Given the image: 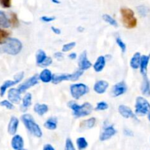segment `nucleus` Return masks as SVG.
Masks as SVG:
<instances>
[{
	"label": "nucleus",
	"mask_w": 150,
	"mask_h": 150,
	"mask_svg": "<svg viewBox=\"0 0 150 150\" xmlns=\"http://www.w3.org/2000/svg\"><path fill=\"white\" fill-rule=\"evenodd\" d=\"M54 57H55L56 59H57L58 60H62V59H63V58H64L62 53H61V52L55 53V54H54Z\"/></svg>",
	"instance_id": "79ce46f5"
},
{
	"label": "nucleus",
	"mask_w": 150,
	"mask_h": 150,
	"mask_svg": "<svg viewBox=\"0 0 150 150\" xmlns=\"http://www.w3.org/2000/svg\"><path fill=\"white\" fill-rule=\"evenodd\" d=\"M12 0H0V5L3 8H10L11 7Z\"/></svg>",
	"instance_id": "4c0bfd02"
},
{
	"label": "nucleus",
	"mask_w": 150,
	"mask_h": 150,
	"mask_svg": "<svg viewBox=\"0 0 150 150\" xmlns=\"http://www.w3.org/2000/svg\"><path fill=\"white\" fill-rule=\"evenodd\" d=\"M108 108V105L106 102L104 101H101V102L97 103V106L95 108L96 111H104Z\"/></svg>",
	"instance_id": "72a5a7b5"
},
{
	"label": "nucleus",
	"mask_w": 150,
	"mask_h": 150,
	"mask_svg": "<svg viewBox=\"0 0 150 150\" xmlns=\"http://www.w3.org/2000/svg\"><path fill=\"white\" fill-rule=\"evenodd\" d=\"M76 144L79 150H83L88 146V142L85 138L80 137L76 140Z\"/></svg>",
	"instance_id": "cd10ccee"
},
{
	"label": "nucleus",
	"mask_w": 150,
	"mask_h": 150,
	"mask_svg": "<svg viewBox=\"0 0 150 150\" xmlns=\"http://www.w3.org/2000/svg\"><path fill=\"white\" fill-rule=\"evenodd\" d=\"M8 99L12 103L18 104L21 100V93L19 92L18 89L12 88L8 92Z\"/></svg>",
	"instance_id": "f8f14e48"
},
{
	"label": "nucleus",
	"mask_w": 150,
	"mask_h": 150,
	"mask_svg": "<svg viewBox=\"0 0 150 150\" xmlns=\"http://www.w3.org/2000/svg\"><path fill=\"white\" fill-rule=\"evenodd\" d=\"M124 133L125 135H126V136H133V133L131 131V130H128V129H125V130H124Z\"/></svg>",
	"instance_id": "a18cd8bd"
},
{
	"label": "nucleus",
	"mask_w": 150,
	"mask_h": 150,
	"mask_svg": "<svg viewBox=\"0 0 150 150\" xmlns=\"http://www.w3.org/2000/svg\"><path fill=\"white\" fill-rule=\"evenodd\" d=\"M0 105H1V106L4 107V108H6L8 110H13L15 108L13 104L10 101L7 100H4L1 101V102H0Z\"/></svg>",
	"instance_id": "473e14b6"
},
{
	"label": "nucleus",
	"mask_w": 150,
	"mask_h": 150,
	"mask_svg": "<svg viewBox=\"0 0 150 150\" xmlns=\"http://www.w3.org/2000/svg\"><path fill=\"white\" fill-rule=\"evenodd\" d=\"M124 26L127 29H133L137 26V19L135 17V13L131 9L122 7L120 10Z\"/></svg>",
	"instance_id": "20e7f679"
},
{
	"label": "nucleus",
	"mask_w": 150,
	"mask_h": 150,
	"mask_svg": "<svg viewBox=\"0 0 150 150\" xmlns=\"http://www.w3.org/2000/svg\"><path fill=\"white\" fill-rule=\"evenodd\" d=\"M19 82H20L19 81L16 80V79H15L14 81H11V80L5 81L2 83V85L0 86V96L1 97L4 96L6 91H7V89H8L9 87L17 84V83H19Z\"/></svg>",
	"instance_id": "a211bd4d"
},
{
	"label": "nucleus",
	"mask_w": 150,
	"mask_h": 150,
	"mask_svg": "<svg viewBox=\"0 0 150 150\" xmlns=\"http://www.w3.org/2000/svg\"><path fill=\"white\" fill-rule=\"evenodd\" d=\"M51 30L56 35H60L61 34V30L59 28H56L54 26H51Z\"/></svg>",
	"instance_id": "37998d69"
},
{
	"label": "nucleus",
	"mask_w": 150,
	"mask_h": 150,
	"mask_svg": "<svg viewBox=\"0 0 150 150\" xmlns=\"http://www.w3.org/2000/svg\"><path fill=\"white\" fill-rule=\"evenodd\" d=\"M127 90V84L125 81H121L114 85L111 90L113 97H119L125 93Z\"/></svg>",
	"instance_id": "1a4fd4ad"
},
{
	"label": "nucleus",
	"mask_w": 150,
	"mask_h": 150,
	"mask_svg": "<svg viewBox=\"0 0 150 150\" xmlns=\"http://www.w3.org/2000/svg\"><path fill=\"white\" fill-rule=\"evenodd\" d=\"M23 138L19 135H16L13 136L11 141V146L15 150H23Z\"/></svg>",
	"instance_id": "4468645a"
},
{
	"label": "nucleus",
	"mask_w": 150,
	"mask_h": 150,
	"mask_svg": "<svg viewBox=\"0 0 150 150\" xmlns=\"http://www.w3.org/2000/svg\"><path fill=\"white\" fill-rule=\"evenodd\" d=\"M51 1H53L54 3H55V4H59L60 1H59V0H51Z\"/></svg>",
	"instance_id": "de8ad7c7"
},
{
	"label": "nucleus",
	"mask_w": 150,
	"mask_h": 150,
	"mask_svg": "<svg viewBox=\"0 0 150 150\" xmlns=\"http://www.w3.org/2000/svg\"><path fill=\"white\" fill-rule=\"evenodd\" d=\"M142 92L144 96H150V82L147 76H144V80L142 84Z\"/></svg>",
	"instance_id": "412c9836"
},
{
	"label": "nucleus",
	"mask_w": 150,
	"mask_h": 150,
	"mask_svg": "<svg viewBox=\"0 0 150 150\" xmlns=\"http://www.w3.org/2000/svg\"><path fill=\"white\" fill-rule=\"evenodd\" d=\"M83 73V70H80L76 71L75 73H72V74H55L52 76V79H51V82L54 84H58V83H61L62 81H77L82 74Z\"/></svg>",
	"instance_id": "39448f33"
},
{
	"label": "nucleus",
	"mask_w": 150,
	"mask_h": 150,
	"mask_svg": "<svg viewBox=\"0 0 150 150\" xmlns=\"http://www.w3.org/2000/svg\"><path fill=\"white\" fill-rule=\"evenodd\" d=\"M108 87V83L106 81L100 80L97 81L96 83L94 85V90L96 93L100 94H103L106 92L107 89Z\"/></svg>",
	"instance_id": "2eb2a0df"
},
{
	"label": "nucleus",
	"mask_w": 150,
	"mask_h": 150,
	"mask_svg": "<svg viewBox=\"0 0 150 150\" xmlns=\"http://www.w3.org/2000/svg\"><path fill=\"white\" fill-rule=\"evenodd\" d=\"M146 8L144 7H139V13H140L141 15H142L143 16H145L146 15V13H147V10H145Z\"/></svg>",
	"instance_id": "a19ab883"
},
{
	"label": "nucleus",
	"mask_w": 150,
	"mask_h": 150,
	"mask_svg": "<svg viewBox=\"0 0 150 150\" xmlns=\"http://www.w3.org/2000/svg\"><path fill=\"white\" fill-rule=\"evenodd\" d=\"M119 113L124 118L129 119V118H133L135 120H137L136 116L135 115L134 113L131 110V108H129L128 106H126L125 105H121L119 106L118 108Z\"/></svg>",
	"instance_id": "9b49d317"
},
{
	"label": "nucleus",
	"mask_w": 150,
	"mask_h": 150,
	"mask_svg": "<svg viewBox=\"0 0 150 150\" xmlns=\"http://www.w3.org/2000/svg\"><path fill=\"white\" fill-rule=\"evenodd\" d=\"M141 54L139 52L135 53L134 55L133 56V57L131 58L130 62V67H132L134 70H136L140 66V62H141Z\"/></svg>",
	"instance_id": "4be33fe9"
},
{
	"label": "nucleus",
	"mask_w": 150,
	"mask_h": 150,
	"mask_svg": "<svg viewBox=\"0 0 150 150\" xmlns=\"http://www.w3.org/2000/svg\"><path fill=\"white\" fill-rule=\"evenodd\" d=\"M39 76H38V74L35 75V76H33L32 77L29 78V79H27L26 81L23 82V83H22V84H21L20 86H19V87L18 88L19 92H20L21 94L25 92L28 89H29V88L32 87V86H34L35 85H36L37 83H38V81H39Z\"/></svg>",
	"instance_id": "6e6552de"
},
{
	"label": "nucleus",
	"mask_w": 150,
	"mask_h": 150,
	"mask_svg": "<svg viewBox=\"0 0 150 150\" xmlns=\"http://www.w3.org/2000/svg\"><path fill=\"white\" fill-rule=\"evenodd\" d=\"M105 66V58L103 56H100L98 59H97L96 62L94 64L93 67L94 70L96 72L99 73L101 72L104 69Z\"/></svg>",
	"instance_id": "6ab92c4d"
},
{
	"label": "nucleus",
	"mask_w": 150,
	"mask_h": 150,
	"mask_svg": "<svg viewBox=\"0 0 150 150\" xmlns=\"http://www.w3.org/2000/svg\"><path fill=\"white\" fill-rule=\"evenodd\" d=\"M64 150H76L74 147V145L73 144V142H72L70 139H67V140H66Z\"/></svg>",
	"instance_id": "e433bc0d"
},
{
	"label": "nucleus",
	"mask_w": 150,
	"mask_h": 150,
	"mask_svg": "<svg viewBox=\"0 0 150 150\" xmlns=\"http://www.w3.org/2000/svg\"><path fill=\"white\" fill-rule=\"evenodd\" d=\"M42 150H55L54 147H53V146H51V144H45L43 146V149Z\"/></svg>",
	"instance_id": "c03bdc74"
},
{
	"label": "nucleus",
	"mask_w": 150,
	"mask_h": 150,
	"mask_svg": "<svg viewBox=\"0 0 150 150\" xmlns=\"http://www.w3.org/2000/svg\"><path fill=\"white\" fill-rule=\"evenodd\" d=\"M51 64H52V59L51 57H47L40 64V66H41V67H48V66L51 65Z\"/></svg>",
	"instance_id": "58836bf2"
},
{
	"label": "nucleus",
	"mask_w": 150,
	"mask_h": 150,
	"mask_svg": "<svg viewBox=\"0 0 150 150\" xmlns=\"http://www.w3.org/2000/svg\"><path fill=\"white\" fill-rule=\"evenodd\" d=\"M77 57V54L76 53H71V54L69 55V58L71 59H75Z\"/></svg>",
	"instance_id": "49530a36"
},
{
	"label": "nucleus",
	"mask_w": 150,
	"mask_h": 150,
	"mask_svg": "<svg viewBox=\"0 0 150 150\" xmlns=\"http://www.w3.org/2000/svg\"><path fill=\"white\" fill-rule=\"evenodd\" d=\"M148 119H149V120L150 121V111L149 112V114H148Z\"/></svg>",
	"instance_id": "09e8293b"
},
{
	"label": "nucleus",
	"mask_w": 150,
	"mask_h": 150,
	"mask_svg": "<svg viewBox=\"0 0 150 150\" xmlns=\"http://www.w3.org/2000/svg\"><path fill=\"white\" fill-rule=\"evenodd\" d=\"M116 133H117V130L114 129V127L113 126H108V127H105L103 132L101 133L100 136V140L101 142L108 140L112 136H114Z\"/></svg>",
	"instance_id": "ddd939ff"
},
{
	"label": "nucleus",
	"mask_w": 150,
	"mask_h": 150,
	"mask_svg": "<svg viewBox=\"0 0 150 150\" xmlns=\"http://www.w3.org/2000/svg\"><path fill=\"white\" fill-rule=\"evenodd\" d=\"M135 112L139 116H144L150 111V103L143 97H138L136 100Z\"/></svg>",
	"instance_id": "423d86ee"
},
{
	"label": "nucleus",
	"mask_w": 150,
	"mask_h": 150,
	"mask_svg": "<svg viewBox=\"0 0 150 150\" xmlns=\"http://www.w3.org/2000/svg\"><path fill=\"white\" fill-rule=\"evenodd\" d=\"M103 19L106 23H109L110 25L114 26V27H117V26H118V23H117V21H116L114 18L111 17V16H109V15L104 14L103 16Z\"/></svg>",
	"instance_id": "7c9ffc66"
},
{
	"label": "nucleus",
	"mask_w": 150,
	"mask_h": 150,
	"mask_svg": "<svg viewBox=\"0 0 150 150\" xmlns=\"http://www.w3.org/2000/svg\"><path fill=\"white\" fill-rule=\"evenodd\" d=\"M10 36V32L0 28V45H3L6 42Z\"/></svg>",
	"instance_id": "c756f323"
},
{
	"label": "nucleus",
	"mask_w": 150,
	"mask_h": 150,
	"mask_svg": "<svg viewBox=\"0 0 150 150\" xmlns=\"http://www.w3.org/2000/svg\"><path fill=\"white\" fill-rule=\"evenodd\" d=\"M21 120L23 122V125H25L26 128L34 135L35 136L38 138L42 137V132L41 130L40 126L35 122V120L33 119L32 115L30 114H23L21 117Z\"/></svg>",
	"instance_id": "f03ea898"
},
{
	"label": "nucleus",
	"mask_w": 150,
	"mask_h": 150,
	"mask_svg": "<svg viewBox=\"0 0 150 150\" xmlns=\"http://www.w3.org/2000/svg\"><path fill=\"white\" fill-rule=\"evenodd\" d=\"M23 48L22 42L16 38H8L2 47V51L10 55H17Z\"/></svg>",
	"instance_id": "7ed1b4c3"
},
{
	"label": "nucleus",
	"mask_w": 150,
	"mask_h": 150,
	"mask_svg": "<svg viewBox=\"0 0 150 150\" xmlns=\"http://www.w3.org/2000/svg\"><path fill=\"white\" fill-rule=\"evenodd\" d=\"M52 73L48 69H44L39 75V79L43 83H49L52 79Z\"/></svg>",
	"instance_id": "aec40b11"
},
{
	"label": "nucleus",
	"mask_w": 150,
	"mask_h": 150,
	"mask_svg": "<svg viewBox=\"0 0 150 150\" xmlns=\"http://www.w3.org/2000/svg\"><path fill=\"white\" fill-rule=\"evenodd\" d=\"M10 26H13V27L16 28L19 26V20L17 17V15L15 13H10Z\"/></svg>",
	"instance_id": "2f4dec72"
},
{
	"label": "nucleus",
	"mask_w": 150,
	"mask_h": 150,
	"mask_svg": "<svg viewBox=\"0 0 150 150\" xmlns=\"http://www.w3.org/2000/svg\"><path fill=\"white\" fill-rule=\"evenodd\" d=\"M44 127L46 129L50 130H56L57 127V120L55 117H51L49 118L45 123H44Z\"/></svg>",
	"instance_id": "b1692460"
},
{
	"label": "nucleus",
	"mask_w": 150,
	"mask_h": 150,
	"mask_svg": "<svg viewBox=\"0 0 150 150\" xmlns=\"http://www.w3.org/2000/svg\"><path fill=\"white\" fill-rule=\"evenodd\" d=\"M150 60V54L149 55H142L141 57V62H140V72L143 76H146L147 73V67L149 64Z\"/></svg>",
	"instance_id": "dca6fc26"
},
{
	"label": "nucleus",
	"mask_w": 150,
	"mask_h": 150,
	"mask_svg": "<svg viewBox=\"0 0 150 150\" xmlns=\"http://www.w3.org/2000/svg\"><path fill=\"white\" fill-rule=\"evenodd\" d=\"M92 66V63L90 62L89 59L87 58V53L86 51H83L81 54L80 55L79 60V69L83 71L84 70H88L89 68H90Z\"/></svg>",
	"instance_id": "9d476101"
},
{
	"label": "nucleus",
	"mask_w": 150,
	"mask_h": 150,
	"mask_svg": "<svg viewBox=\"0 0 150 150\" xmlns=\"http://www.w3.org/2000/svg\"><path fill=\"white\" fill-rule=\"evenodd\" d=\"M46 57H47V56H46V54H45V51H42V50H41V49L38 50V52H37V54H36L37 64H38V65H40V64L41 63H42V62L45 59V58H46Z\"/></svg>",
	"instance_id": "c85d7f7f"
},
{
	"label": "nucleus",
	"mask_w": 150,
	"mask_h": 150,
	"mask_svg": "<svg viewBox=\"0 0 150 150\" xmlns=\"http://www.w3.org/2000/svg\"><path fill=\"white\" fill-rule=\"evenodd\" d=\"M34 111L39 116H43L45 113L48 112V107L45 104L37 103L35 104V107H34Z\"/></svg>",
	"instance_id": "5701e85b"
},
{
	"label": "nucleus",
	"mask_w": 150,
	"mask_h": 150,
	"mask_svg": "<svg viewBox=\"0 0 150 150\" xmlns=\"http://www.w3.org/2000/svg\"><path fill=\"white\" fill-rule=\"evenodd\" d=\"M95 123H96V119L95 117H92V118L88 119L87 120H84L80 124V127L82 128L90 129L95 126Z\"/></svg>",
	"instance_id": "393cba45"
},
{
	"label": "nucleus",
	"mask_w": 150,
	"mask_h": 150,
	"mask_svg": "<svg viewBox=\"0 0 150 150\" xmlns=\"http://www.w3.org/2000/svg\"><path fill=\"white\" fill-rule=\"evenodd\" d=\"M116 42H117V45H119V47H120V49L122 50V53L125 52L126 48H127V47H126L125 43V42H123L122 40L120 38H117V39H116Z\"/></svg>",
	"instance_id": "c9c22d12"
},
{
	"label": "nucleus",
	"mask_w": 150,
	"mask_h": 150,
	"mask_svg": "<svg viewBox=\"0 0 150 150\" xmlns=\"http://www.w3.org/2000/svg\"><path fill=\"white\" fill-rule=\"evenodd\" d=\"M19 121L18 119L16 117H12L10 118V122L8 124V127H7V130H8L9 134L10 135H15L17 132L18 127Z\"/></svg>",
	"instance_id": "f3484780"
},
{
	"label": "nucleus",
	"mask_w": 150,
	"mask_h": 150,
	"mask_svg": "<svg viewBox=\"0 0 150 150\" xmlns=\"http://www.w3.org/2000/svg\"><path fill=\"white\" fill-rule=\"evenodd\" d=\"M68 106L73 111V114L76 118L86 117L89 115L92 111V105L89 103H84L83 105H79L76 103L70 101L68 103Z\"/></svg>",
	"instance_id": "f257e3e1"
},
{
	"label": "nucleus",
	"mask_w": 150,
	"mask_h": 150,
	"mask_svg": "<svg viewBox=\"0 0 150 150\" xmlns=\"http://www.w3.org/2000/svg\"><path fill=\"white\" fill-rule=\"evenodd\" d=\"M70 94L72 97L76 100H79L81 97L83 96L84 95L89 92V89L84 83H75L72 84L70 88Z\"/></svg>",
	"instance_id": "0eeeda50"
},
{
	"label": "nucleus",
	"mask_w": 150,
	"mask_h": 150,
	"mask_svg": "<svg viewBox=\"0 0 150 150\" xmlns=\"http://www.w3.org/2000/svg\"><path fill=\"white\" fill-rule=\"evenodd\" d=\"M40 19L42 21L45 22V23H49V22H51L55 20L56 18L54 17V16H51V17H50V16H42Z\"/></svg>",
	"instance_id": "ea45409f"
},
{
	"label": "nucleus",
	"mask_w": 150,
	"mask_h": 150,
	"mask_svg": "<svg viewBox=\"0 0 150 150\" xmlns=\"http://www.w3.org/2000/svg\"><path fill=\"white\" fill-rule=\"evenodd\" d=\"M76 43L75 42H69V43L67 44H64L62 47V51L63 52H67V51H70L73 49V48L76 47Z\"/></svg>",
	"instance_id": "f704fd0d"
},
{
	"label": "nucleus",
	"mask_w": 150,
	"mask_h": 150,
	"mask_svg": "<svg viewBox=\"0 0 150 150\" xmlns=\"http://www.w3.org/2000/svg\"><path fill=\"white\" fill-rule=\"evenodd\" d=\"M32 95L30 93H26L22 100V107L23 111H26L32 105Z\"/></svg>",
	"instance_id": "a878e982"
},
{
	"label": "nucleus",
	"mask_w": 150,
	"mask_h": 150,
	"mask_svg": "<svg viewBox=\"0 0 150 150\" xmlns=\"http://www.w3.org/2000/svg\"><path fill=\"white\" fill-rule=\"evenodd\" d=\"M0 26L4 28H8L10 26V20L5 13L1 10H0Z\"/></svg>",
	"instance_id": "bb28decb"
}]
</instances>
